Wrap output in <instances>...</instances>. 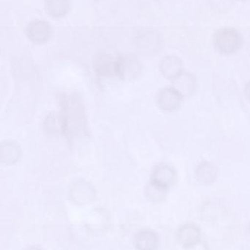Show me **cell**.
<instances>
[{
  "label": "cell",
  "instance_id": "cell-8",
  "mask_svg": "<svg viewBox=\"0 0 250 250\" xmlns=\"http://www.w3.org/2000/svg\"><path fill=\"white\" fill-rule=\"evenodd\" d=\"M174 87L183 98H189L195 95L198 90V82L193 73L183 70L180 75L172 80Z\"/></svg>",
  "mask_w": 250,
  "mask_h": 250
},
{
  "label": "cell",
  "instance_id": "cell-3",
  "mask_svg": "<svg viewBox=\"0 0 250 250\" xmlns=\"http://www.w3.org/2000/svg\"><path fill=\"white\" fill-rule=\"evenodd\" d=\"M143 70L142 63L134 54H123L116 61V76L123 80L132 81L141 76Z\"/></svg>",
  "mask_w": 250,
  "mask_h": 250
},
{
  "label": "cell",
  "instance_id": "cell-19",
  "mask_svg": "<svg viewBox=\"0 0 250 250\" xmlns=\"http://www.w3.org/2000/svg\"><path fill=\"white\" fill-rule=\"evenodd\" d=\"M24 250H44L41 247L38 245H32V246L28 247Z\"/></svg>",
  "mask_w": 250,
  "mask_h": 250
},
{
  "label": "cell",
  "instance_id": "cell-4",
  "mask_svg": "<svg viewBox=\"0 0 250 250\" xmlns=\"http://www.w3.org/2000/svg\"><path fill=\"white\" fill-rule=\"evenodd\" d=\"M183 98L173 86L161 88L156 95V104L162 111L173 113L182 106Z\"/></svg>",
  "mask_w": 250,
  "mask_h": 250
},
{
  "label": "cell",
  "instance_id": "cell-17",
  "mask_svg": "<svg viewBox=\"0 0 250 250\" xmlns=\"http://www.w3.org/2000/svg\"><path fill=\"white\" fill-rule=\"evenodd\" d=\"M235 0H210L211 7L219 12H226L231 8Z\"/></svg>",
  "mask_w": 250,
  "mask_h": 250
},
{
  "label": "cell",
  "instance_id": "cell-20",
  "mask_svg": "<svg viewBox=\"0 0 250 250\" xmlns=\"http://www.w3.org/2000/svg\"><path fill=\"white\" fill-rule=\"evenodd\" d=\"M236 1H242V2H245V1H250V0H236Z\"/></svg>",
  "mask_w": 250,
  "mask_h": 250
},
{
  "label": "cell",
  "instance_id": "cell-1",
  "mask_svg": "<svg viewBox=\"0 0 250 250\" xmlns=\"http://www.w3.org/2000/svg\"><path fill=\"white\" fill-rule=\"evenodd\" d=\"M214 48L225 56L236 54L243 43V38L236 28L226 26L220 28L214 32L213 36Z\"/></svg>",
  "mask_w": 250,
  "mask_h": 250
},
{
  "label": "cell",
  "instance_id": "cell-11",
  "mask_svg": "<svg viewBox=\"0 0 250 250\" xmlns=\"http://www.w3.org/2000/svg\"><path fill=\"white\" fill-rule=\"evenodd\" d=\"M159 68L164 78L173 80L183 71V61L178 56L167 55L160 62Z\"/></svg>",
  "mask_w": 250,
  "mask_h": 250
},
{
  "label": "cell",
  "instance_id": "cell-9",
  "mask_svg": "<svg viewBox=\"0 0 250 250\" xmlns=\"http://www.w3.org/2000/svg\"><path fill=\"white\" fill-rule=\"evenodd\" d=\"M201 230L198 226L192 223H186L179 228L177 239L179 243L186 248L190 249L199 245L201 240Z\"/></svg>",
  "mask_w": 250,
  "mask_h": 250
},
{
  "label": "cell",
  "instance_id": "cell-13",
  "mask_svg": "<svg viewBox=\"0 0 250 250\" xmlns=\"http://www.w3.org/2000/svg\"><path fill=\"white\" fill-rule=\"evenodd\" d=\"M116 61L113 56L108 54H100L94 60V67L101 76L116 75Z\"/></svg>",
  "mask_w": 250,
  "mask_h": 250
},
{
  "label": "cell",
  "instance_id": "cell-10",
  "mask_svg": "<svg viewBox=\"0 0 250 250\" xmlns=\"http://www.w3.org/2000/svg\"><path fill=\"white\" fill-rule=\"evenodd\" d=\"M218 174L217 166L208 160H203L195 167V178L201 185H208L214 183L218 177Z\"/></svg>",
  "mask_w": 250,
  "mask_h": 250
},
{
  "label": "cell",
  "instance_id": "cell-18",
  "mask_svg": "<svg viewBox=\"0 0 250 250\" xmlns=\"http://www.w3.org/2000/svg\"><path fill=\"white\" fill-rule=\"evenodd\" d=\"M244 94H245V98L250 103V81L245 84L244 88Z\"/></svg>",
  "mask_w": 250,
  "mask_h": 250
},
{
  "label": "cell",
  "instance_id": "cell-15",
  "mask_svg": "<svg viewBox=\"0 0 250 250\" xmlns=\"http://www.w3.org/2000/svg\"><path fill=\"white\" fill-rule=\"evenodd\" d=\"M20 155V147L16 143L13 141H5L1 144L0 160L4 164H13L19 160Z\"/></svg>",
  "mask_w": 250,
  "mask_h": 250
},
{
  "label": "cell",
  "instance_id": "cell-2",
  "mask_svg": "<svg viewBox=\"0 0 250 250\" xmlns=\"http://www.w3.org/2000/svg\"><path fill=\"white\" fill-rule=\"evenodd\" d=\"M135 43L139 52L145 56H154L160 52L163 47L161 34L154 29H139L135 36Z\"/></svg>",
  "mask_w": 250,
  "mask_h": 250
},
{
  "label": "cell",
  "instance_id": "cell-7",
  "mask_svg": "<svg viewBox=\"0 0 250 250\" xmlns=\"http://www.w3.org/2000/svg\"><path fill=\"white\" fill-rule=\"evenodd\" d=\"M177 173L176 169L167 163H159L154 166L151 174V181L170 189L176 183Z\"/></svg>",
  "mask_w": 250,
  "mask_h": 250
},
{
  "label": "cell",
  "instance_id": "cell-16",
  "mask_svg": "<svg viewBox=\"0 0 250 250\" xmlns=\"http://www.w3.org/2000/svg\"><path fill=\"white\" fill-rule=\"evenodd\" d=\"M169 189L150 181L145 188V195L147 199L152 203H160L165 199Z\"/></svg>",
  "mask_w": 250,
  "mask_h": 250
},
{
  "label": "cell",
  "instance_id": "cell-21",
  "mask_svg": "<svg viewBox=\"0 0 250 250\" xmlns=\"http://www.w3.org/2000/svg\"></svg>",
  "mask_w": 250,
  "mask_h": 250
},
{
  "label": "cell",
  "instance_id": "cell-14",
  "mask_svg": "<svg viewBox=\"0 0 250 250\" xmlns=\"http://www.w3.org/2000/svg\"><path fill=\"white\" fill-rule=\"evenodd\" d=\"M44 8L51 17L60 19L68 14L70 9V0H45Z\"/></svg>",
  "mask_w": 250,
  "mask_h": 250
},
{
  "label": "cell",
  "instance_id": "cell-12",
  "mask_svg": "<svg viewBox=\"0 0 250 250\" xmlns=\"http://www.w3.org/2000/svg\"><path fill=\"white\" fill-rule=\"evenodd\" d=\"M134 244L137 250H157L159 246V237L154 230L143 229L135 234Z\"/></svg>",
  "mask_w": 250,
  "mask_h": 250
},
{
  "label": "cell",
  "instance_id": "cell-5",
  "mask_svg": "<svg viewBox=\"0 0 250 250\" xmlns=\"http://www.w3.org/2000/svg\"><path fill=\"white\" fill-rule=\"evenodd\" d=\"M25 32L31 42L40 45L51 39L53 29L48 22L41 19H35L28 23Z\"/></svg>",
  "mask_w": 250,
  "mask_h": 250
},
{
  "label": "cell",
  "instance_id": "cell-6",
  "mask_svg": "<svg viewBox=\"0 0 250 250\" xmlns=\"http://www.w3.org/2000/svg\"><path fill=\"white\" fill-rule=\"evenodd\" d=\"M95 188L90 182L79 181L70 188V198L75 204L85 205L93 201L95 197Z\"/></svg>",
  "mask_w": 250,
  "mask_h": 250
}]
</instances>
